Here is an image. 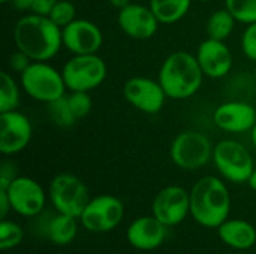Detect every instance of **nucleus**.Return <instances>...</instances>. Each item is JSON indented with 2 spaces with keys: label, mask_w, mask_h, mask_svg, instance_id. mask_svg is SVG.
<instances>
[{
  "label": "nucleus",
  "mask_w": 256,
  "mask_h": 254,
  "mask_svg": "<svg viewBox=\"0 0 256 254\" xmlns=\"http://www.w3.org/2000/svg\"><path fill=\"white\" fill-rule=\"evenodd\" d=\"M213 121L224 132L244 133L256 124V108L248 102L230 100L216 108Z\"/></svg>",
  "instance_id": "17"
},
{
  "label": "nucleus",
  "mask_w": 256,
  "mask_h": 254,
  "mask_svg": "<svg viewBox=\"0 0 256 254\" xmlns=\"http://www.w3.org/2000/svg\"><path fill=\"white\" fill-rule=\"evenodd\" d=\"M126 238L134 249L150 252L164 244L166 238V226L154 216L140 217L128 228Z\"/></svg>",
  "instance_id": "18"
},
{
  "label": "nucleus",
  "mask_w": 256,
  "mask_h": 254,
  "mask_svg": "<svg viewBox=\"0 0 256 254\" xmlns=\"http://www.w3.org/2000/svg\"><path fill=\"white\" fill-rule=\"evenodd\" d=\"M124 216V207L122 201L111 195H100L88 201L82 211L81 225L94 234H104L116 229Z\"/></svg>",
  "instance_id": "9"
},
{
  "label": "nucleus",
  "mask_w": 256,
  "mask_h": 254,
  "mask_svg": "<svg viewBox=\"0 0 256 254\" xmlns=\"http://www.w3.org/2000/svg\"><path fill=\"white\" fill-rule=\"evenodd\" d=\"M190 195V214L194 220L208 229H218L228 220L231 196L228 187L218 177H202L195 183Z\"/></svg>",
  "instance_id": "2"
},
{
  "label": "nucleus",
  "mask_w": 256,
  "mask_h": 254,
  "mask_svg": "<svg viewBox=\"0 0 256 254\" xmlns=\"http://www.w3.org/2000/svg\"><path fill=\"white\" fill-rule=\"evenodd\" d=\"M9 210H12L9 196L6 193V190H2L0 189V217H2V220H4V217L8 216Z\"/></svg>",
  "instance_id": "33"
},
{
  "label": "nucleus",
  "mask_w": 256,
  "mask_h": 254,
  "mask_svg": "<svg viewBox=\"0 0 256 254\" xmlns=\"http://www.w3.org/2000/svg\"><path fill=\"white\" fill-rule=\"evenodd\" d=\"M195 1H201V3H208V1H213V0H195Z\"/></svg>",
  "instance_id": "38"
},
{
  "label": "nucleus",
  "mask_w": 256,
  "mask_h": 254,
  "mask_svg": "<svg viewBox=\"0 0 256 254\" xmlns=\"http://www.w3.org/2000/svg\"><path fill=\"white\" fill-rule=\"evenodd\" d=\"M6 193L12 210L20 216L34 217L45 207V192L42 186L30 177H16L6 189Z\"/></svg>",
  "instance_id": "13"
},
{
  "label": "nucleus",
  "mask_w": 256,
  "mask_h": 254,
  "mask_svg": "<svg viewBox=\"0 0 256 254\" xmlns=\"http://www.w3.org/2000/svg\"><path fill=\"white\" fill-rule=\"evenodd\" d=\"M20 106V85L15 78L3 70L0 72V112L15 111Z\"/></svg>",
  "instance_id": "23"
},
{
  "label": "nucleus",
  "mask_w": 256,
  "mask_h": 254,
  "mask_svg": "<svg viewBox=\"0 0 256 254\" xmlns=\"http://www.w3.org/2000/svg\"><path fill=\"white\" fill-rule=\"evenodd\" d=\"M248 184H249V187H250L254 192H256V168H255V171H254V174L250 175V178H249Z\"/></svg>",
  "instance_id": "36"
},
{
  "label": "nucleus",
  "mask_w": 256,
  "mask_h": 254,
  "mask_svg": "<svg viewBox=\"0 0 256 254\" xmlns=\"http://www.w3.org/2000/svg\"><path fill=\"white\" fill-rule=\"evenodd\" d=\"M242 49L249 60L256 61V22L248 24L244 28L242 34Z\"/></svg>",
  "instance_id": "29"
},
{
  "label": "nucleus",
  "mask_w": 256,
  "mask_h": 254,
  "mask_svg": "<svg viewBox=\"0 0 256 254\" xmlns=\"http://www.w3.org/2000/svg\"><path fill=\"white\" fill-rule=\"evenodd\" d=\"M50 199L57 213L80 219L90 198L82 180L72 174H58L50 184Z\"/></svg>",
  "instance_id": "8"
},
{
  "label": "nucleus",
  "mask_w": 256,
  "mask_h": 254,
  "mask_svg": "<svg viewBox=\"0 0 256 254\" xmlns=\"http://www.w3.org/2000/svg\"><path fill=\"white\" fill-rule=\"evenodd\" d=\"M153 216L166 228L180 225L190 214V195L180 186H168L162 189L153 204Z\"/></svg>",
  "instance_id": "11"
},
{
  "label": "nucleus",
  "mask_w": 256,
  "mask_h": 254,
  "mask_svg": "<svg viewBox=\"0 0 256 254\" xmlns=\"http://www.w3.org/2000/svg\"><path fill=\"white\" fill-rule=\"evenodd\" d=\"M62 75L69 91H92L106 79L108 69L98 54H84L70 57L64 63Z\"/></svg>",
  "instance_id": "6"
},
{
  "label": "nucleus",
  "mask_w": 256,
  "mask_h": 254,
  "mask_svg": "<svg viewBox=\"0 0 256 254\" xmlns=\"http://www.w3.org/2000/svg\"><path fill=\"white\" fill-rule=\"evenodd\" d=\"M48 106V115L51 118V121L57 126V127H70L76 123V118L70 109V105H69V99H68V94H64L63 97L54 100V102H50L46 103Z\"/></svg>",
  "instance_id": "24"
},
{
  "label": "nucleus",
  "mask_w": 256,
  "mask_h": 254,
  "mask_svg": "<svg viewBox=\"0 0 256 254\" xmlns=\"http://www.w3.org/2000/svg\"><path fill=\"white\" fill-rule=\"evenodd\" d=\"M63 46L74 55L98 54L104 43L99 25L90 19H75L62 28Z\"/></svg>",
  "instance_id": "14"
},
{
  "label": "nucleus",
  "mask_w": 256,
  "mask_h": 254,
  "mask_svg": "<svg viewBox=\"0 0 256 254\" xmlns=\"http://www.w3.org/2000/svg\"><path fill=\"white\" fill-rule=\"evenodd\" d=\"M192 0H150V9L160 24H174L186 16Z\"/></svg>",
  "instance_id": "20"
},
{
  "label": "nucleus",
  "mask_w": 256,
  "mask_h": 254,
  "mask_svg": "<svg viewBox=\"0 0 256 254\" xmlns=\"http://www.w3.org/2000/svg\"><path fill=\"white\" fill-rule=\"evenodd\" d=\"M236 22H237V19L226 7L218 9L208 16L207 25H206V33L210 39L225 42L232 34Z\"/></svg>",
  "instance_id": "22"
},
{
  "label": "nucleus",
  "mask_w": 256,
  "mask_h": 254,
  "mask_svg": "<svg viewBox=\"0 0 256 254\" xmlns=\"http://www.w3.org/2000/svg\"><path fill=\"white\" fill-rule=\"evenodd\" d=\"M57 0H33V6H32V12L36 15H44V16H50L52 7L56 6Z\"/></svg>",
  "instance_id": "32"
},
{
  "label": "nucleus",
  "mask_w": 256,
  "mask_h": 254,
  "mask_svg": "<svg viewBox=\"0 0 256 254\" xmlns=\"http://www.w3.org/2000/svg\"><path fill=\"white\" fill-rule=\"evenodd\" d=\"M214 147L208 136L196 130H184L178 133L171 144L172 163L184 171H196L213 159Z\"/></svg>",
  "instance_id": "7"
},
{
  "label": "nucleus",
  "mask_w": 256,
  "mask_h": 254,
  "mask_svg": "<svg viewBox=\"0 0 256 254\" xmlns=\"http://www.w3.org/2000/svg\"><path fill=\"white\" fill-rule=\"evenodd\" d=\"M76 219L58 213L48 223V238L56 246H68L76 237Z\"/></svg>",
  "instance_id": "21"
},
{
  "label": "nucleus",
  "mask_w": 256,
  "mask_h": 254,
  "mask_svg": "<svg viewBox=\"0 0 256 254\" xmlns=\"http://www.w3.org/2000/svg\"><path fill=\"white\" fill-rule=\"evenodd\" d=\"M33 127L27 115L20 111L0 112V153L14 156L21 153L32 141Z\"/></svg>",
  "instance_id": "12"
},
{
  "label": "nucleus",
  "mask_w": 256,
  "mask_h": 254,
  "mask_svg": "<svg viewBox=\"0 0 256 254\" xmlns=\"http://www.w3.org/2000/svg\"><path fill=\"white\" fill-rule=\"evenodd\" d=\"M16 168L12 162H2V166H0V189L6 190L9 187V184L16 178Z\"/></svg>",
  "instance_id": "31"
},
{
  "label": "nucleus",
  "mask_w": 256,
  "mask_h": 254,
  "mask_svg": "<svg viewBox=\"0 0 256 254\" xmlns=\"http://www.w3.org/2000/svg\"><path fill=\"white\" fill-rule=\"evenodd\" d=\"M33 63V60L22 51L16 49L15 52H12L8 58V67L10 72H15V73H22L24 70L28 69V66Z\"/></svg>",
  "instance_id": "30"
},
{
  "label": "nucleus",
  "mask_w": 256,
  "mask_h": 254,
  "mask_svg": "<svg viewBox=\"0 0 256 254\" xmlns=\"http://www.w3.org/2000/svg\"><path fill=\"white\" fill-rule=\"evenodd\" d=\"M21 88L33 100L50 103L66 94V84L62 72L46 61H33L20 75Z\"/></svg>",
  "instance_id": "4"
},
{
  "label": "nucleus",
  "mask_w": 256,
  "mask_h": 254,
  "mask_svg": "<svg viewBox=\"0 0 256 254\" xmlns=\"http://www.w3.org/2000/svg\"><path fill=\"white\" fill-rule=\"evenodd\" d=\"M10 3L20 12H32L33 0H10Z\"/></svg>",
  "instance_id": "34"
},
{
  "label": "nucleus",
  "mask_w": 256,
  "mask_h": 254,
  "mask_svg": "<svg viewBox=\"0 0 256 254\" xmlns=\"http://www.w3.org/2000/svg\"><path fill=\"white\" fill-rule=\"evenodd\" d=\"M204 76L196 55L188 51H177L162 63L158 81L170 99L184 100L198 93Z\"/></svg>",
  "instance_id": "3"
},
{
  "label": "nucleus",
  "mask_w": 256,
  "mask_h": 254,
  "mask_svg": "<svg viewBox=\"0 0 256 254\" xmlns=\"http://www.w3.org/2000/svg\"><path fill=\"white\" fill-rule=\"evenodd\" d=\"M24 240V234L20 225L9 222V220H2L0 223V250H12L18 247Z\"/></svg>",
  "instance_id": "26"
},
{
  "label": "nucleus",
  "mask_w": 256,
  "mask_h": 254,
  "mask_svg": "<svg viewBox=\"0 0 256 254\" xmlns=\"http://www.w3.org/2000/svg\"><path fill=\"white\" fill-rule=\"evenodd\" d=\"M50 19L57 24L60 28L66 27L72 21L76 19V9L72 1L69 0H57L56 6L52 7L50 13Z\"/></svg>",
  "instance_id": "27"
},
{
  "label": "nucleus",
  "mask_w": 256,
  "mask_h": 254,
  "mask_svg": "<svg viewBox=\"0 0 256 254\" xmlns=\"http://www.w3.org/2000/svg\"><path fill=\"white\" fill-rule=\"evenodd\" d=\"M117 22L120 30L135 40H147L153 37L160 24L150 6L140 3H129L118 9Z\"/></svg>",
  "instance_id": "15"
},
{
  "label": "nucleus",
  "mask_w": 256,
  "mask_h": 254,
  "mask_svg": "<svg viewBox=\"0 0 256 254\" xmlns=\"http://www.w3.org/2000/svg\"><path fill=\"white\" fill-rule=\"evenodd\" d=\"M250 139H252V144H254V147L256 148V124L254 126V129L250 130Z\"/></svg>",
  "instance_id": "37"
},
{
  "label": "nucleus",
  "mask_w": 256,
  "mask_h": 254,
  "mask_svg": "<svg viewBox=\"0 0 256 254\" xmlns=\"http://www.w3.org/2000/svg\"><path fill=\"white\" fill-rule=\"evenodd\" d=\"M14 42L16 49L26 52L33 61H48L63 46L62 28L50 16L30 12L16 21Z\"/></svg>",
  "instance_id": "1"
},
{
  "label": "nucleus",
  "mask_w": 256,
  "mask_h": 254,
  "mask_svg": "<svg viewBox=\"0 0 256 254\" xmlns=\"http://www.w3.org/2000/svg\"><path fill=\"white\" fill-rule=\"evenodd\" d=\"M225 7L243 24L256 22V0H225Z\"/></svg>",
  "instance_id": "25"
},
{
  "label": "nucleus",
  "mask_w": 256,
  "mask_h": 254,
  "mask_svg": "<svg viewBox=\"0 0 256 254\" xmlns=\"http://www.w3.org/2000/svg\"><path fill=\"white\" fill-rule=\"evenodd\" d=\"M68 99H69V105H70V109H72L76 121L81 118H86L92 112L93 100H92L88 91H70L68 94Z\"/></svg>",
  "instance_id": "28"
},
{
  "label": "nucleus",
  "mask_w": 256,
  "mask_h": 254,
  "mask_svg": "<svg viewBox=\"0 0 256 254\" xmlns=\"http://www.w3.org/2000/svg\"><path fill=\"white\" fill-rule=\"evenodd\" d=\"M213 162L219 174L234 184L248 183L255 171L250 151L234 139H224L216 144L213 151Z\"/></svg>",
  "instance_id": "5"
},
{
  "label": "nucleus",
  "mask_w": 256,
  "mask_h": 254,
  "mask_svg": "<svg viewBox=\"0 0 256 254\" xmlns=\"http://www.w3.org/2000/svg\"><path fill=\"white\" fill-rule=\"evenodd\" d=\"M218 232L222 243L236 250H249L256 243V228L246 220H225Z\"/></svg>",
  "instance_id": "19"
},
{
  "label": "nucleus",
  "mask_w": 256,
  "mask_h": 254,
  "mask_svg": "<svg viewBox=\"0 0 256 254\" xmlns=\"http://www.w3.org/2000/svg\"><path fill=\"white\" fill-rule=\"evenodd\" d=\"M2 3H8V1H10V0H0Z\"/></svg>",
  "instance_id": "39"
},
{
  "label": "nucleus",
  "mask_w": 256,
  "mask_h": 254,
  "mask_svg": "<svg viewBox=\"0 0 256 254\" xmlns=\"http://www.w3.org/2000/svg\"><path fill=\"white\" fill-rule=\"evenodd\" d=\"M255 81H256V67H255Z\"/></svg>",
  "instance_id": "40"
},
{
  "label": "nucleus",
  "mask_w": 256,
  "mask_h": 254,
  "mask_svg": "<svg viewBox=\"0 0 256 254\" xmlns=\"http://www.w3.org/2000/svg\"><path fill=\"white\" fill-rule=\"evenodd\" d=\"M123 94L134 108L148 115L160 112L168 97L159 81L146 76L128 79L123 85Z\"/></svg>",
  "instance_id": "10"
},
{
  "label": "nucleus",
  "mask_w": 256,
  "mask_h": 254,
  "mask_svg": "<svg viewBox=\"0 0 256 254\" xmlns=\"http://www.w3.org/2000/svg\"><path fill=\"white\" fill-rule=\"evenodd\" d=\"M195 55L204 75L212 79L225 78L232 69V52L224 40L207 37L200 43Z\"/></svg>",
  "instance_id": "16"
},
{
  "label": "nucleus",
  "mask_w": 256,
  "mask_h": 254,
  "mask_svg": "<svg viewBox=\"0 0 256 254\" xmlns=\"http://www.w3.org/2000/svg\"><path fill=\"white\" fill-rule=\"evenodd\" d=\"M111 6H114V7H117V9H122V7H124V6H128L129 3H130V0H106Z\"/></svg>",
  "instance_id": "35"
}]
</instances>
